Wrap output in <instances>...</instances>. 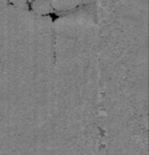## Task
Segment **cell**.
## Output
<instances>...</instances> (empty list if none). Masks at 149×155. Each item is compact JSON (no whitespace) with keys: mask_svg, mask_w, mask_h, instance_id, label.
<instances>
[{"mask_svg":"<svg viewBox=\"0 0 149 155\" xmlns=\"http://www.w3.org/2000/svg\"><path fill=\"white\" fill-rule=\"evenodd\" d=\"M30 7L34 13L41 16L48 15L54 11L50 0H32L30 2Z\"/></svg>","mask_w":149,"mask_h":155,"instance_id":"cell-1","label":"cell"},{"mask_svg":"<svg viewBox=\"0 0 149 155\" xmlns=\"http://www.w3.org/2000/svg\"><path fill=\"white\" fill-rule=\"evenodd\" d=\"M82 0H50L54 11H69L80 5Z\"/></svg>","mask_w":149,"mask_h":155,"instance_id":"cell-2","label":"cell"},{"mask_svg":"<svg viewBox=\"0 0 149 155\" xmlns=\"http://www.w3.org/2000/svg\"><path fill=\"white\" fill-rule=\"evenodd\" d=\"M11 3L17 9L22 10H27L29 8V2L28 0H10Z\"/></svg>","mask_w":149,"mask_h":155,"instance_id":"cell-3","label":"cell"},{"mask_svg":"<svg viewBox=\"0 0 149 155\" xmlns=\"http://www.w3.org/2000/svg\"><path fill=\"white\" fill-rule=\"evenodd\" d=\"M84 1H86V2H89V1H91V0H84Z\"/></svg>","mask_w":149,"mask_h":155,"instance_id":"cell-4","label":"cell"}]
</instances>
